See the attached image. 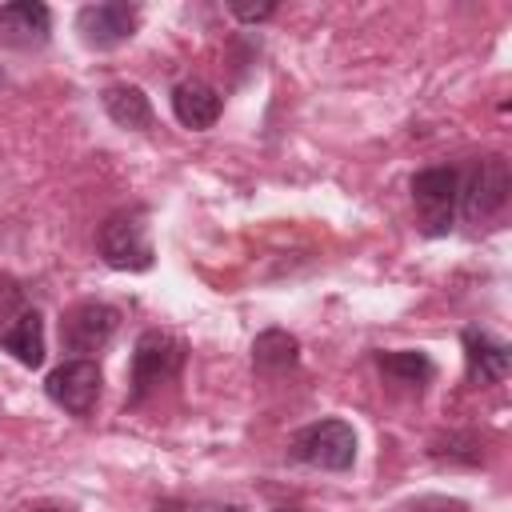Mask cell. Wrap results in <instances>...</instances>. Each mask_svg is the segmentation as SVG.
Here are the masks:
<instances>
[{
    "label": "cell",
    "instance_id": "277c9868",
    "mask_svg": "<svg viewBox=\"0 0 512 512\" xmlns=\"http://www.w3.org/2000/svg\"><path fill=\"white\" fill-rule=\"evenodd\" d=\"M412 200L420 216V232L444 236L456 220L460 204V172L456 168H424L412 176Z\"/></svg>",
    "mask_w": 512,
    "mask_h": 512
},
{
    "label": "cell",
    "instance_id": "5bb4252c",
    "mask_svg": "<svg viewBox=\"0 0 512 512\" xmlns=\"http://www.w3.org/2000/svg\"><path fill=\"white\" fill-rule=\"evenodd\" d=\"M296 360H300V344H296V336L284 332V328H268V332H260V336L252 340V364H256L260 372H284V368H292Z\"/></svg>",
    "mask_w": 512,
    "mask_h": 512
},
{
    "label": "cell",
    "instance_id": "52a82bcc",
    "mask_svg": "<svg viewBox=\"0 0 512 512\" xmlns=\"http://www.w3.org/2000/svg\"><path fill=\"white\" fill-rule=\"evenodd\" d=\"M44 392H48V400L56 408H64L72 416H88L96 408V400H100V368H96V360H80V356L64 360L60 368L48 372Z\"/></svg>",
    "mask_w": 512,
    "mask_h": 512
},
{
    "label": "cell",
    "instance_id": "ac0fdd59",
    "mask_svg": "<svg viewBox=\"0 0 512 512\" xmlns=\"http://www.w3.org/2000/svg\"><path fill=\"white\" fill-rule=\"evenodd\" d=\"M192 512H244V508H236V504H196Z\"/></svg>",
    "mask_w": 512,
    "mask_h": 512
},
{
    "label": "cell",
    "instance_id": "30bf717a",
    "mask_svg": "<svg viewBox=\"0 0 512 512\" xmlns=\"http://www.w3.org/2000/svg\"><path fill=\"white\" fill-rule=\"evenodd\" d=\"M464 360H468V380L472 384H500L508 376V344L496 340L492 332H480V328H468L464 332Z\"/></svg>",
    "mask_w": 512,
    "mask_h": 512
},
{
    "label": "cell",
    "instance_id": "8992f818",
    "mask_svg": "<svg viewBox=\"0 0 512 512\" xmlns=\"http://www.w3.org/2000/svg\"><path fill=\"white\" fill-rule=\"evenodd\" d=\"M116 324H120V312L112 304L84 300L60 316V340L68 352H80V360H88L92 352H100L112 340Z\"/></svg>",
    "mask_w": 512,
    "mask_h": 512
},
{
    "label": "cell",
    "instance_id": "ba28073f",
    "mask_svg": "<svg viewBox=\"0 0 512 512\" xmlns=\"http://www.w3.org/2000/svg\"><path fill=\"white\" fill-rule=\"evenodd\" d=\"M136 24H140V12L132 4H120V0L88 4V8L76 12V32L88 48H116V44L132 40Z\"/></svg>",
    "mask_w": 512,
    "mask_h": 512
},
{
    "label": "cell",
    "instance_id": "9a60e30c",
    "mask_svg": "<svg viewBox=\"0 0 512 512\" xmlns=\"http://www.w3.org/2000/svg\"><path fill=\"white\" fill-rule=\"evenodd\" d=\"M380 372H388L392 380L400 384H428L436 376V364L428 360V352H416V348H400V352H380Z\"/></svg>",
    "mask_w": 512,
    "mask_h": 512
},
{
    "label": "cell",
    "instance_id": "d6986e66",
    "mask_svg": "<svg viewBox=\"0 0 512 512\" xmlns=\"http://www.w3.org/2000/svg\"><path fill=\"white\" fill-rule=\"evenodd\" d=\"M156 512H184L176 500H164V504H156Z\"/></svg>",
    "mask_w": 512,
    "mask_h": 512
},
{
    "label": "cell",
    "instance_id": "4fadbf2b",
    "mask_svg": "<svg viewBox=\"0 0 512 512\" xmlns=\"http://www.w3.org/2000/svg\"><path fill=\"white\" fill-rule=\"evenodd\" d=\"M104 112L120 128H132V132H140V128L152 124V104H148V96L136 84H112V88H104Z\"/></svg>",
    "mask_w": 512,
    "mask_h": 512
},
{
    "label": "cell",
    "instance_id": "7a4b0ae2",
    "mask_svg": "<svg viewBox=\"0 0 512 512\" xmlns=\"http://www.w3.org/2000/svg\"><path fill=\"white\" fill-rule=\"evenodd\" d=\"M184 368V344L172 336V332H144L132 348V392H128V404H140L148 392H156L160 384L176 380Z\"/></svg>",
    "mask_w": 512,
    "mask_h": 512
},
{
    "label": "cell",
    "instance_id": "6da1fadb",
    "mask_svg": "<svg viewBox=\"0 0 512 512\" xmlns=\"http://www.w3.org/2000/svg\"><path fill=\"white\" fill-rule=\"evenodd\" d=\"M96 248H100V256H104V264H112V268H120V272H144V268H152V260H156L152 240H148V224H144V212H140V208L112 212V216L100 224Z\"/></svg>",
    "mask_w": 512,
    "mask_h": 512
},
{
    "label": "cell",
    "instance_id": "44dd1931",
    "mask_svg": "<svg viewBox=\"0 0 512 512\" xmlns=\"http://www.w3.org/2000/svg\"><path fill=\"white\" fill-rule=\"evenodd\" d=\"M280 512H296V508H280Z\"/></svg>",
    "mask_w": 512,
    "mask_h": 512
},
{
    "label": "cell",
    "instance_id": "7c38bea8",
    "mask_svg": "<svg viewBox=\"0 0 512 512\" xmlns=\"http://www.w3.org/2000/svg\"><path fill=\"white\" fill-rule=\"evenodd\" d=\"M0 344H4V352H12L24 368H40V360H44V320H40V312H36V308H24V312L4 328Z\"/></svg>",
    "mask_w": 512,
    "mask_h": 512
},
{
    "label": "cell",
    "instance_id": "3957f363",
    "mask_svg": "<svg viewBox=\"0 0 512 512\" xmlns=\"http://www.w3.org/2000/svg\"><path fill=\"white\" fill-rule=\"evenodd\" d=\"M292 460L324 472H348L356 464V432L344 420H316L292 436Z\"/></svg>",
    "mask_w": 512,
    "mask_h": 512
},
{
    "label": "cell",
    "instance_id": "8fae6325",
    "mask_svg": "<svg viewBox=\"0 0 512 512\" xmlns=\"http://www.w3.org/2000/svg\"><path fill=\"white\" fill-rule=\"evenodd\" d=\"M220 108H224L220 92L204 80H184V84L172 88V112L184 128H196V132L212 128L220 120Z\"/></svg>",
    "mask_w": 512,
    "mask_h": 512
},
{
    "label": "cell",
    "instance_id": "9c48e42d",
    "mask_svg": "<svg viewBox=\"0 0 512 512\" xmlns=\"http://www.w3.org/2000/svg\"><path fill=\"white\" fill-rule=\"evenodd\" d=\"M52 12L40 0H16L0 8V44L8 48H40L48 44Z\"/></svg>",
    "mask_w": 512,
    "mask_h": 512
},
{
    "label": "cell",
    "instance_id": "e0dca14e",
    "mask_svg": "<svg viewBox=\"0 0 512 512\" xmlns=\"http://www.w3.org/2000/svg\"><path fill=\"white\" fill-rule=\"evenodd\" d=\"M276 12V4H256V8H244V4H232V16H240V20H268Z\"/></svg>",
    "mask_w": 512,
    "mask_h": 512
},
{
    "label": "cell",
    "instance_id": "ffe728a7",
    "mask_svg": "<svg viewBox=\"0 0 512 512\" xmlns=\"http://www.w3.org/2000/svg\"><path fill=\"white\" fill-rule=\"evenodd\" d=\"M0 84H4V68H0Z\"/></svg>",
    "mask_w": 512,
    "mask_h": 512
},
{
    "label": "cell",
    "instance_id": "2e32d148",
    "mask_svg": "<svg viewBox=\"0 0 512 512\" xmlns=\"http://www.w3.org/2000/svg\"><path fill=\"white\" fill-rule=\"evenodd\" d=\"M24 312V288L8 272H0V328H8Z\"/></svg>",
    "mask_w": 512,
    "mask_h": 512
},
{
    "label": "cell",
    "instance_id": "5b68a950",
    "mask_svg": "<svg viewBox=\"0 0 512 512\" xmlns=\"http://www.w3.org/2000/svg\"><path fill=\"white\" fill-rule=\"evenodd\" d=\"M512 192V172L504 156H484L460 176V208L468 220H488L504 208Z\"/></svg>",
    "mask_w": 512,
    "mask_h": 512
}]
</instances>
